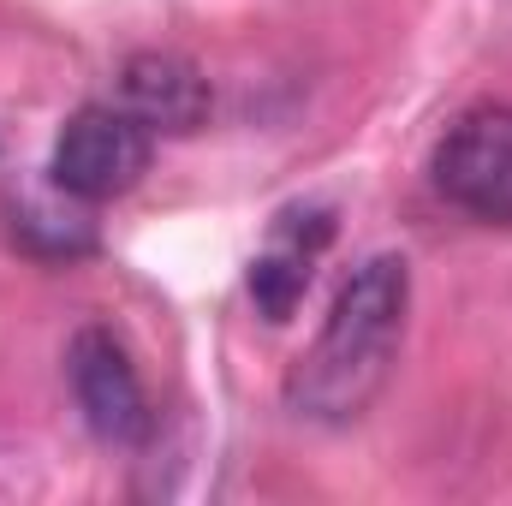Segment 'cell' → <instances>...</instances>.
I'll use <instances>...</instances> for the list:
<instances>
[{
  "label": "cell",
  "instance_id": "277c9868",
  "mask_svg": "<svg viewBox=\"0 0 512 506\" xmlns=\"http://www.w3.org/2000/svg\"><path fill=\"white\" fill-rule=\"evenodd\" d=\"M66 376H72V399L90 423L96 441L108 447H137L149 435V393L131 370L126 346L108 334V328H84L66 352Z\"/></svg>",
  "mask_w": 512,
  "mask_h": 506
},
{
  "label": "cell",
  "instance_id": "7a4b0ae2",
  "mask_svg": "<svg viewBox=\"0 0 512 506\" xmlns=\"http://www.w3.org/2000/svg\"><path fill=\"white\" fill-rule=\"evenodd\" d=\"M149 155L155 131L137 114H126L120 102H90L54 137V185L78 203H108L149 173Z\"/></svg>",
  "mask_w": 512,
  "mask_h": 506
},
{
  "label": "cell",
  "instance_id": "5b68a950",
  "mask_svg": "<svg viewBox=\"0 0 512 506\" xmlns=\"http://www.w3.org/2000/svg\"><path fill=\"white\" fill-rule=\"evenodd\" d=\"M120 108L155 137H185L209 120V78L185 54H131L120 72Z\"/></svg>",
  "mask_w": 512,
  "mask_h": 506
},
{
  "label": "cell",
  "instance_id": "3957f363",
  "mask_svg": "<svg viewBox=\"0 0 512 506\" xmlns=\"http://www.w3.org/2000/svg\"><path fill=\"white\" fill-rule=\"evenodd\" d=\"M429 173L453 209L512 227V108L483 102V108L459 114L447 126V137L435 143Z\"/></svg>",
  "mask_w": 512,
  "mask_h": 506
},
{
  "label": "cell",
  "instance_id": "6da1fadb",
  "mask_svg": "<svg viewBox=\"0 0 512 506\" xmlns=\"http://www.w3.org/2000/svg\"><path fill=\"white\" fill-rule=\"evenodd\" d=\"M405 304H411V274L399 256H370L334 298L316 346L298 358L286 381V399L304 417L346 423L382 393L399 334H405Z\"/></svg>",
  "mask_w": 512,
  "mask_h": 506
},
{
  "label": "cell",
  "instance_id": "8992f818",
  "mask_svg": "<svg viewBox=\"0 0 512 506\" xmlns=\"http://www.w3.org/2000/svg\"><path fill=\"white\" fill-rule=\"evenodd\" d=\"M334 239V221L328 209H286L268 233V251L251 262V298L268 322H286L298 310V298L310 292V274H316V256Z\"/></svg>",
  "mask_w": 512,
  "mask_h": 506
}]
</instances>
